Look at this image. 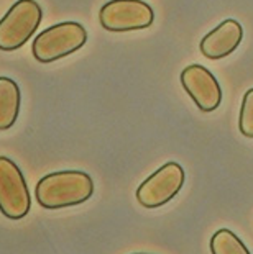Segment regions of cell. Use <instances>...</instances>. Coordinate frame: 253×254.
Wrapping results in <instances>:
<instances>
[{
	"mask_svg": "<svg viewBox=\"0 0 253 254\" xmlns=\"http://www.w3.org/2000/svg\"><path fill=\"white\" fill-rule=\"evenodd\" d=\"M94 181L84 171H58L41 177L35 198L43 208L59 210L81 205L92 197Z\"/></svg>",
	"mask_w": 253,
	"mask_h": 254,
	"instance_id": "cell-1",
	"label": "cell"
},
{
	"mask_svg": "<svg viewBox=\"0 0 253 254\" xmlns=\"http://www.w3.org/2000/svg\"><path fill=\"white\" fill-rule=\"evenodd\" d=\"M87 41V31L78 21H63L43 30L31 45L36 61L43 64L55 63L81 50Z\"/></svg>",
	"mask_w": 253,
	"mask_h": 254,
	"instance_id": "cell-2",
	"label": "cell"
},
{
	"mask_svg": "<svg viewBox=\"0 0 253 254\" xmlns=\"http://www.w3.org/2000/svg\"><path fill=\"white\" fill-rule=\"evenodd\" d=\"M43 18V10L35 0L15 2L0 20V50L15 51L30 40Z\"/></svg>",
	"mask_w": 253,
	"mask_h": 254,
	"instance_id": "cell-3",
	"label": "cell"
},
{
	"mask_svg": "<svg viewBox=\"0 0 253 254\" xmlns=\"http://www.w3.org/2000/svg\"><path fill=\"white\" fill-rule=\"evenodd\" d=\"M100 26L107 31H135L150 28L155 21V12L143 0H110L99 12Z\"/></svg>",
	"mask_w": 253,
	"mask_h": 254,
	"instance_id": "cell-4",
	"label": "cell"
},
{
	"mask_svg": "<svg viewBox=\"0 0 253 254\" xmlns=\"http://www.w3.org/2000/svg\"><path fill=\"white\" fill-rule=\"evenodd\" d=\"M30 207V190L21 171L7 156H0V213L8 220H21Z\"/></svg>",
	"mask_w": 253,
	"mask_h": 254,
	"instance_id": "cell-5",
	"label": "cell"
},
{
	"mask_svg": "<svg viewBox=\"0 0 253 254\" xmlns=\"http://www.w3.org/2000/svg\"><path fill=\"white\" fill-rule=\"evenodd\" d=\"M186 172L181 164L166 163L137 189V200L145 208H158L177 195L184 186Z\"/></svg>",
	"mask_w": 253,
	"mask_h": 254,
	"instance_id": "cell-6",
	"label": "cell"
},
{
	"mask_svg": "<svg viewBox=\"0 0 253 254\" xmlns=\"http://www.w3.org/2000/svg\"><path fill=\"white\" fill-rule=\"evenodd\" d=\"M182 89L191 97L201 112H214L222 102V89L219 80L207 67L201 64H191L184 67L179 75Z\"/></svg>",
	"mask_w": 253,
	"mask_h": 254,
	"instance_id": "cell-7",
	"label": "cell"
},
{
	"mask_svg": "<svg viewBox=\"0 0 253 254\" xmlns=\"http://www.w3.org/2000/svg\"><path fill=\"white\" fill-rule=\"evenodd\" d=\"M244 38V28L237 20L227 18L209 31L201 40L199 50L207 59H224L230 56L240 46Z\"/></svg>",
	"mask_w": 253,
	"mask_h": 254,
	"instance_id": "cell-8",
	"label": "cell"
},
{
	"mask_svg": "<svg viewBox=\"0 0 253 254\" xmlns=\"http://www.w3.org/2000/svg\"><path fill=\"white\" fill-rule=\"evenodd\" d=\"M21 105L18 84L10 77H0V131H5L17 122Z\"/></svg>",
	"mask_w": 253,
	"mask_h": 254,
	"instance_id": "cell-9",
	"label": "cell"
},
{
	"mask_svg": "<svg viewBox=\"0 0 253 254\" xmlns=\"http://www.w3.org/2000/svg\"><path fill=\"white\" fill-rule=\"evenodd\" d=\"M211 253L212 254H252L244 241L234 231L222 228L215 231L211 238Z\"/></svg>",
	"mask_w": 253,
	"mask_h": 254,
	"instance_id": "cell-10",
	"label": "cell"
},
{
	"mask_svg": "<svg viewBox=\"0 0 253 254\" xmlns=\"http://www.w3.org/2000/svg\"><path fill=\"white\" fill-rule=\"evenodd\" d=\"M239 128L244 136L253 138V87L245 92L244 100H242Z\"/></svg>",
	"mask_w": 253,
	"mask_h": 254,
	"instance_id": "cell-11",
	"label": "cell"
},
{
	"mask_svg": "<svg viewBox=\"0 0 253 254\" xmlns=\"http://www.w3.org/2000/svg\"><path fill=\"white\" fill-rule=\"evenodd\" d=\"M133 254H148V253H133Z\"/></svg>",
	"mask_w": 253,
	"mask_h": 254,
	"instance_id": "cell-12",
	"label": "cell"
}]
</instances>
